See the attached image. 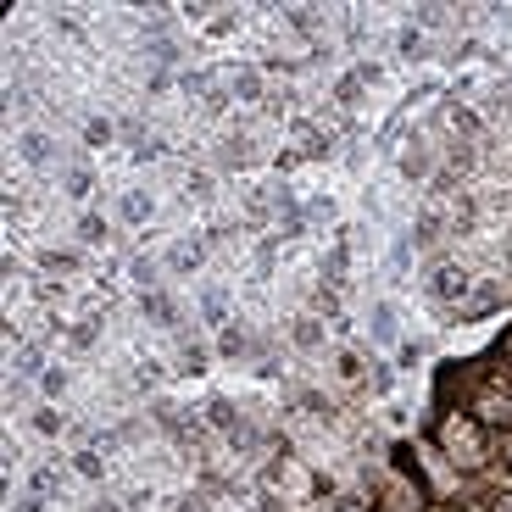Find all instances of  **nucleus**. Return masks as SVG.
Segmentation results:
<instances>
[{
  "mask_svg": "<svg viewBox=\"0 0 512 512\" xmlns=\"http://www.w3.org/2000/svg\"><path fill=\"white\" fill-rule=\"evenodd\" d=\"M468 412H474L485 429H507V435H512V379H485Z\"/></svg>",
  "mask_w": 512,
  "mask_h": 512,
  "instance_id": "obj_2",
  "label": "nucleus"
},
{
  "mask_svg": "<svg viewBox=\"0 0 512 512\" xmlns=\"http://www.w3.org/2000/svg\"><path fill=\"white\" fill-rule=\"evenodd\" d=\"M468 284H474V279H468L462 268H451V262H440V268L429 273V295H435L440 307H457L462 295H468Z\"/></svg>",
  "mask_w": 512,
  "mask_h": 512,
  "instance_id": "obj_3",
  "label": "nucleus"
},
{
  "mask_svg": "<svg viewBox=\"0 0 512 512\" xmlns=\"http://www.w3.org/2000/svg\"><path fill=\"white\" fill-rule=\"evenodd\" d=\"M117 212H123V223H134V229H140V223L151 218L156 206H151V195H145V190H128V195H123V206H117Z\"/></svg>",
  "mask_w": 512,
  "mask_h": 512,
  "instance_id": "obj_13",
  "label": "nucleus"
},
{
  "mask_svg": "<svg viewBox=\"0 0 512 512\" xmlns=\"http://www.w3.org/2000/svg\"><path fill=\"white\" fill-rule=\"evenodd\" d=\"M90 512H123V501H95Z\"/></svg>",
  "mask_w": 512,
  "mask_h": 512,
  "instance_id": "obj_37",
  "label": "nucleus"
},
{
  "mask_svg": "<svg viewBox=\"0 0 512 512\" xmlns=\"http://www.w3.org/2000/svg\"><path fill=\"white\" fill-rule=\"evenodd\" d=\"M84 145H112V123L106 117H84Z\"/></svg>",
  "mask_w": 512,
  "mask_h": 512,
  "instance_id": "obj_25",
  "label": "nucleus"
},
{
  "mask_svg": "<svg viewBox=\"0 0 512 512\" xmlns=\"http://www.w3.org/2000/svg\"><path fill=\"white\" fill-rule=\"evenodd\" d=\"M39 384H45V396H62V390H67V368H45V373H39Z\"/></svg>",
  "mask_w": 512,
  "mask_h": 512,
  "instance_id": "obj_29",
  "label": "nucleus"
},
{
  "mask_svg": "<svg viewBox=\"0 0 512 512\" xmlns=\"http://www.w3.org/2000/svg\"><path fill=\"white\" fill-rule=\"evenodd\" d=\"M501 362H507V368H512V334H507V340H501Z\"/></svg>",
  "mask_w": 512,
  "mask_h": 512,
  "instance_id": "obj_38",
  "label": "nucleus"
},
{
  "mask_svg": "<svg viewBox=\"0 0 512 512\" xmlns=\"http://www.w3.org/2000/svg\"><path fill=\"white\" fill-rule=\"evenodd\" d=\"M290 346L295 351H323V318H295L290 323Z\"/></svg>",
  "mask_w": 512,
  "mask_h": 512,
  "instance_id": "obj_10",
  "label": "nucleus"
},
{
  "mask_svg": "<svg viewBox=\"0 0 512 512\" xmlns=\"http://www.w3.org/2000/svg\"><path fill=\"white\" fill-rule=\"evenodd\" d=\"M390 384H396V373H390V368H384V362H379V368H373V390H379V396H384Z\"/></svg>",
  "mask_w": 512,
  "mask_h": 512,
  "instance_id": "obj_35",
  "label": "nucleus"
},
{
  "mask_svg": "<svg viewBox=\"0 0 512 512\" xmlns=\"http://www.w3.org/2000/svg\"><path fill=\"white\" fill-rule=\"evenodd\" d=\"M17 373H23V379H28V373H45V351H39V346H23V357H17Z\"/></svg>",
  "mask_w": 512,
  "mask_h": 512,
  "instance_id": "obj_28",
  "label": "nucleus"
},
{
  "mask_svg": "<svg viewBox=\"0 0 512 512\" xmlns=\"http://www.w3.org/2000/svg\"><path fill=\"white\" fill-rule=\"evenodd\" d=\"M90 190H95V173H90V167H67V195H73V201H84Z\"/></svg>",
  "mask_w": 512,
  "mask_h": 512,
  "instance_id": "obj_22",
  "label": "nucleus"
},
{
  "mask_svg": "<svg viewBox=\"0 0 512 512\" xmlns=\"http://www.w3.org/2000/svg\"><path fill=\"white\" fill-rule=\"evenodd\" d=\"M190 195H195V201H206V195H212V173H190Z\"/></svg>",
  "mask_w": 512,
  "mask_h": 512,
  "instance_id": "obj_30",
  "label": "nucleus"
},
{
  "mask_svg": "<svg viewBox=\"0 0 512 512\" xmlns=\"http://www.w3.org/2000/svg\"><path fill=\"white\" fill-rule=\"evenodd\" d=\"M201 318H206V323H218V329H229V323H234V318H229V301H223V290H206V295H201Z\"/></svg>",
  "mask_w": 512,
  "mask_h": 512,
  "instance_id": "obj_16",
  "label": "nucleus"
},
{
  "mask_svg": "<svg viewBox=\"0 0 512 512\" xmlns=\"http://www.w3.org/2000/svg\"><path fill=\"white\" fill-rule=\"evenodd\" d=\"M362 84H373V67H357V73H351V78H340V90H334V95H340V101H357V95H362Z\"/></svg>",
  "mask_w": 512,
  "mask_h": 512,
  "instance_id": "obj_21",
  "label": "nucleus"
},
{
  "mask_svg": "<svg viewBox=\"0 0 512 512\" xmlns=\"http://www.w3.org/2000/svg\"><path fill=\"white\" fill-rule=\"evenodd\" d=\"M78 240H84V245H106V218L84 212V218H78Z\"/></svg>",
  "mask_w": 512,
  "mask_h": 512,
  "instance_id": "obj_23",
  "label": "nucleus"
},
{
  "mask_svg": "<svg viewBox=\"0 0 512 512\" xmlns=\"http://www.w3.org/2000/svg\"><path fill=\"white\" fill-rule=\"evenodd\" d=\"M218 351H223V357H229V362H240V357H251V334H245V323H229V329H218Z\"/></svg>",
  "mask_w": 512,
  "mask_h": 512,
  "instance_id": "obj_9",
  "label": "nucleus"
},
{
  "mask_svg": "<svg viewBox=\"0 0 512 512\" xmlns=\"http://www.w3.org/2000/svg\"><path fill=\"white\" fill-rule=\"evenodd\" d=\"M206 423H212V429H223L229 440H240V435H245V412L234 407L229 396H212V401H206Z\"/></svg>",
  "mask_w": 512,
  "mask_h": 512,
  "instance_id": "obj_5",
  "label": "nucleus"
},
{
  "mask_svg": "<svg viewBox=\"0 0 512 512\" xmlns=\"http://www.w3.org/2000/svg\"><path fill=\"white\" fill-rule=\"evenodd\" d=\"M218 162H223V167H245V162H256L251 140H223V145H218Z\"/></svg>",
  "mask_w": 512,
  "mask_h": 512,
  "instance_id": "obj_18",
  "label": "nucleus"
},
{
  "mask_svg": "<svg viewBox=\"0 0 512 512\" xmlns=\"http://www.w3.org/2000/svg\"><path fill=\"white\" fill-rule=\"evenodd\" d=\"M39 268H45V273H73L78 256L73 251H45V256H39Z\"/></svg>",
  "mask_w": 512,
  "mask_h": 512,
  "instance_id": "obj_26",
  "label": "nucleus"
},
{
  "mask_svg": "<svg viewBox=\"0 0 512 512\" xmlns=\"http://www.w3.org/2000/svg\"><path fill=\"white\" fill-rule=\"evenodd\" d=\"M435 446H440V457L457 468V474H485L490 468V429L474 418V412H451V418H440V429H435Z\"/></svg>",
  "mask_w": 512,
  "mask_h": 512,
  "instance_id": "obj_1",
  "label": "nucleus"
},
{
  "mask_svg": "<svg viewBox=\"0 0 512 512\" xmlns=\"http://www.w3.org/2000/svg\"><path fill=\"white\" fill-rule=\"evenodd\" d=\"M229 90H234V101H262V73H256V67H240V73L229 78Z\"/></svg>",
  "mask_w": 512,
  "mask_h": 512,
  "instance_id": "obj_14",
  "label": "nucleus"
},
{
  "mask_svg": "<svg viewBox=\"0 0 512 512\" xmlns=\"http://www.w3.org/2000/svg\"><path fill=\"white\" fill-rule=\"evenodd\" d=\"M357 373H362V362L351 351H340V379H357Z\"/></svg>",
  "mask_w": 512,
  "mask_h": 512,
  "instance_id": "obj_36",
  "label": "nucleus"
},
{
  "mask_svg": "<svg viewBox=\"0 0 512 512\" xmlns=\"http://www.w3.org/2000/svg\"><path fill=\"white\" fill-rule=\"evenodd\" d=\"M95 340H101V318H84L78 329H67V346H73V351H90Z\"/></svg>",
  "mask_w": 512,
  "mask_h": 512,
  "instance_id": "obj_19",
  "label": "nucleus"
},
{
  "mask_svg": "<svg viewBox=\"0 0 512 512\" xmlns=\"http://www.w3.org/2000/svg\"><path fill=\"white\" fill-rule=\"evenodd\" d=\"M140 312L156 323V329H179V301H173L167 290H145L140 295Z\"/></svg>",
  "mask_w": 512,
  "mask_h": 512,
  "instance_id": "obj_6",
  "label": "nucleus"
},
{
  "mask_svg": "<svg viewBox=\"0 0 512 512\" xmlns=\"http://www.w3.org/2000/svg\"><path fill=\"white\" fill-rule=\"evenodd\" d=\"M396 51L401 56H407V62H423V51H429V39H423V28H401V34H396Z\"/></svg>",
  "mask_w": 512,
  "mask_h": 512,
  "instance_id": "obj_17",
  "label": "nucleus"
},
{
  "mask_svg": "<svg viewBox=\"0 0 512 512\" xmlns=\"http://www.w3.org/2000/svg\"><path fill=\"white\" fill-rule=\"evenodd\" d=\"M446 512H468V507H446Z\"/></svg>",
  "mask_w": 512,
  "mask_h": 512,
  "instance_id": "obj_40",
  "label": "nucleus"
},
{
  "mask_svg": "<svg viewBox=\"0 0 512 512\" xmlns=\"http://www.w3.org/2000/svg\"><path fill=\"white\" fill-rule=\"evenodd\" d=\"M128 279L140 284V295L156 290V262H151V256H134V262H128Z\"/></svg>",
  "mask_w": 512,
  "mask_h": 512,
  "instance_id": "obj_20",
  "label": "nucleus"
},
{
  "mask_svg": "<svg viewBox=\"0 0 512 512\" xmlns=\"http://www.w3.org/2000/svg\"><path fill=\"white\" fill-rule=\"evenodd\" d=\"M501 457H507V474H512V435L501 440Z\"/></svg>",
  "mask_w": 512,
  "mask_h": 512,
  "instance_id": "obj_39",
  "label": "nucleus"
},
{
  "mask_svg": "<svg viewBox=\"0 0 512 512\" xmlns=\"http://www.w3.org/2000/svg\"><path fill=\"white\" fill-rule=\"evenodd\" d=\"M206 362H212V351L195 334H179V373H206Z\"/></svg>",
  "mask_w": 512,
  "mask_h": 512,
  "instance_id": "obj_11",
  "label": "nucleus"
},
{
  "mask_svg": "<svg viewBox=\"0 0 512 512\" xmlns=\"http://www.w3.org/2000/svg\"><path fill=\"white\" fill-rule=\"evenodd\" d=\"M51 156H56V140L51 134H39V128H28L23 134V162L28 167H51Z\"/></svg>",
  "mask_w": 512,
  "mask_h": 512,
  "instance_id": "obj_8",
  "label": "nucleus"
},
{
  "mask_svg": "<svg viewBox=\"0 0 512 512\" xmlns=\"http://www.w3.org/2000/svg\"><path fill=\"white\" fill-rule=\"evenodd\" d=\"M346 262H351V245H346V240H334L329 262H323V284H329V290H340V284H346Z\"/></svg>",
  "mask_w": 512,
  "mask_h": 512,
  "instance_id": "obj_12",
  "label": "nucleus"
},
{
  "mask_svg": "<svg viewBox=\"0 0 512 512\" xmlns=\"http://www.w3.org/2000/svg\"><path fill=\"white\" fill-rule=\"evenodd\" d=\"M73 468H78V474H84V479H101V474H106V462L95 457L90 446H84V451H78V457H73Z\"/></svg>",
  "mask_w": 512,
  "mask_h": 512,
  "instance_id": "obj_27",
  "label": "nucleus"
},
{
  "mask_svg": "<svg viewBox=\"0 0 512 512\" xmlns=\"http://www.w3.org/2000/svg\"><path fill=\"white\" fill-rule=\"evenodd\" d=\"M485 512H512V490H490Z\"/></svg>",
  "mask_w": 512,
  "mask_h": 512,
  "instance_id": "obj_32",
  "label": "nucleus"
},
{
  "mask_svg": "<svg viewBox=\"0 0 512 512\" xmlns=\"http://www.w3.org/2000/svg\"><path fill=\"white\" fill-rule=\"evenodd\" d=\"M201 262H206V240H179V245H167V256H162V268L173 279H190Z\"/></svg>",
  "mask_w": 512,
  "mask_h": 512,
  "instance_id": "obj_4",
  "label": "nucleus"
},
{
  "mask_svg": "<svg viewBox=\"0 0 512 512\" xmlns=\"http://www.w3.org/2000/svg\"><path fill=\"white\" fill-rule=\"evenodd\" d=\"M173 512H206V490H195V496H179V507Z\"/></svg>",
  "mask_w": 512,
  "mask_h": 512,
  "instance_id": "obj_33",
  "label": "nucleus"
},
{
  "mask_svg": "<svg viewBox=\"0 0 512 512\" xmlns=\"http://www.w3.org/2000/svg\"><path fill=\"white\" fill-rule=\"evenodd\" d=\"M156 379H162V368H156V362H140V373H134V384H140V390H151Z\"/></svg>",
  "mask_w": 512,
  "mask_h": 512,
  "instance_id": "obj_31",
  "label": "nucleus"
},
{
  "mask_svg": "<svg viewBox=\"0 0 512 512\" xmlns=\"http://www.w3.org/2000/svg\"><path fill=\"white\" fill-rule=\"evenodd\" d=\"M368 329H373V340H379V346H396V312H390V307H384V301H379V307H373L368 312Z\"/></svg>",
  "mask_w": 512,
  "mask_h": 512,
  "instance_id": "obj_15",
  "label": "nucleus"
},
{
  "mask_svg": "<svg viewBox=\"0 0 512 512\" xmlns=\"http://www.w3.org/2000/svg\"><path fill=\"white\" fill-rule=\"evenodd\" d=\"M28 496H62V468H56V462H39L34 474H28Z\"/></svg>",
  "mask_w": 512,
  "mask_h": 512,
  "instance_id": "obj_7",
  "label": "nucleus"
},
{
  "mask_svg": "<svg viewBox=\"0 0 512 512\" xmlns=\"http://www.w3.org/2000/svg\"><path fill=\"white\" fill-rule=\"evenodd\" d=\"M12 512H51V501H45V496H23Z\"/></svg>",
  "mask_w": 512,
  "mask_h": 512,
  "instance_id": "obj_34",
  "label": "nucleus"
},
{
  "mask_svg": "<svg viewBox=\"0 0 512 512\" xmlns=\"http://www.w3.org/2000/svg\"><path fill=\"white\" fill-rule=\"evenodd\" d=\"M34 429H39V435H62L67 418H62L56 407H39V412H34Z\"/></svg>",
  "mask_w": 512,
  "mask_h": 512,
  "instance_id": "obj_24",
  "label": "nucleus"
}]
</instances>
